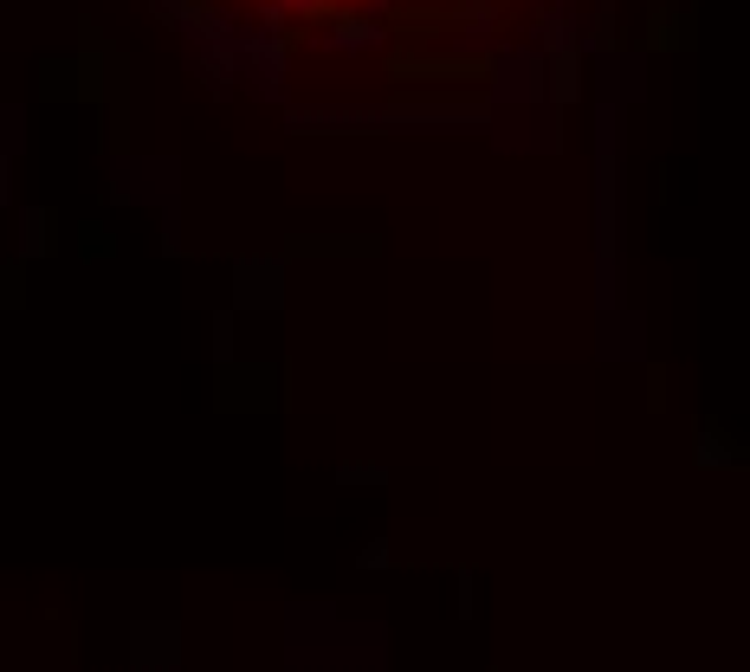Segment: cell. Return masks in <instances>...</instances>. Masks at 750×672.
Wrapping results in <instances>:
<instances>
[{
  "instance_id": "cell-1",
  "label": "cell",
  "mask_w": 750,
  "mask_h": 672,
  "mask_svg": "<svg viewBox=\"0 0 750 672\" xmlns=\"http://www.w3.org/2000/svg\"><path fill=\"white\" fill-rule=\"evenodd\" d=\"M272 20H292V27H363V20H382L408 0H253Z\"/></svg>"
}]
</instances>
